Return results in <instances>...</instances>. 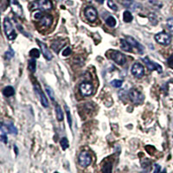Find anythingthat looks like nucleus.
<instances>
[{
  "label": "nucleus",
  "mask_w": 173,
  "mask_h": 173,
  "mask_svg": "<svg viewBox=\"0 0 173 173\" xmlns=\"http://www.w3.org/2000/svg\"><path fill=\"white\" fill-rule=\"evenodd\" d=\"M4 29H5V35L7 37V38L11 41L12 40H15L17 38V32L12 25V21L8 18H5V20H4Z\"/></svg>",
  "instance_id": "f257e3e1"
},
{
  "label": "nucleus",
  "mask_w": 173,
  "mask_h": 173,
  "mask_svg": "<svg viewBox=\"0 0 173 173\" xmlns=\"http://www.w3.org/2000/svg\"><path fill=\"white\" fill-rule=\"evenodd\" d=\"M32 10H40L42 12L50 11L52 9V3L50 0H36L31 4Z\"/></svg>",
  "instance_id": "f03ea898"
},
{
  "label": "nucleus",
  "mask_w": 173,
  "mask_h": 173,
  "mask_svg": "<svg viewBox=\"0 0 173 173\" xmlns=\"http://www.w3.org/2000/svg\"><path fill=\"white\" fill-rule=\"evenodd\" d=\"M109 57L111 58V60H113L115 63L119 65H124L126 62V58L125 55L118 50H110Z\"/></svg>",
  "instance_id": "7ed1b4c3"
},
{
  "label": "nucleus",
  "mask_w": 173,
  "mask_h": 173,
  "mask_svg": "<svg viewBox=\"0 0 173 173\" xmlns=\"http://www.w3.org/2000/svg\"><path fill=\"white\" fill-rule=\"evenodd\" d=\"M129 97H130V100L135 104H141L145 100L144 94L136 88H132L130 90Z\"/></svg>",
  "instance_id": "20e7f679"
},
{
  "label": "nucleus",
  "mask_w": 173,
  "mask_h": 173,
  "mask_svg": "<svg viewBox=\"0 0 173 173\" xmlns=\"http://www.w3.org/2000/svg\"><path fill=\"white\" fill-rule=\"evenodd\" d=\"M154 38H155V40L157 43L164 45V46H167L171 43V37L166 32H159V33L155 35Z\"/></svg>",
  "instance_id": "39448f33"
},
{
  "label": "nucleus",
  "mask_w": 173,
  "mask_h": 173,
  "mask_svg": "<svg viewBox=\"0 0 173 173\" xmlns=\"http://www.w3.org/2000/svg\"><path fill=\"white\" fill-rule=\"evenodd\" d=\"M78 162H79V164L81 166V167H88V165H90L91 162H92V157H91V155L88 151H83L80 153L79 155V157H78Z\"/></svg>",
  "instance_id": "423d86ee"
},
{
  "label": "nucleus",
  "mask_w": 173,
  "mask_h": 173,
  "mask_svg": "<svg viewBox=\"0 0 173 173\" xmlns=\"http://www.w3.org/2000/svg\"><path fill=\"white\" fill-rule=\"evenodd\" d=\"M80 92L83 96H90L94 92V86L89 82H83L80 85Z\"/></svg>",
  "instance_id": "0eeeda50"
},
{
  "label": "nucleus",
  "mask_w": 173,
  "mask_h": 173,
  "mask_svg": "<svg viewBox=\"0 0 173 173\" xmlns=\"http://www.w3.org/2000/svg\"><path fill=\"white\" fill-rule=\"evenodd\" d=\"M143 61H144V62H145V66L147 67V69H148L150 71H154V70H157L158 73H162V72H163L162 67H161L159 64H157V63H155V62H151V61L149 59V57H147V56H146V57L143 58Z\"/></svg>",
  "instance_id": "6e6552de"
},
{
  "label": "nucleus",
  "mask_w": 173,
  "mask_h": 173,
  "mask_svg": "<svg viewBox=\"0 0 173 173\" xmlns=\"http://www.w3.org/2000/svg\"><path fill=\"white\" fill-rule=\"evenodd\" d=\"M132 74L136 77V78H141L144 76L145 75V69L144 67L138 63V62H136L132 65Z\"/></svg>",
  "instance_id": "1a4fd4ad"
},
{
  "label": "nucleus",
  "mask_w": 173,
  "mask_h": 173,
  "mask_svg": "<svg viewBox=\"0 0 173 173\" xmlns=\"http://www.w3.org/2000/svg\"><path fill=\"white\" fill-rule=\"evenodd\" d=\"M84 14H85V17L88 18V20L90 22H94L97 19V16H98L97 11L92 6L87 7L84 11Z\"/></svg>",
  "instance_id": "9d476101"
},
{
  "label": "nucleus",
  "mask_w": 173,
  "mask_h": 173,
  "mask_svg": "<svg viewBox=\"0 0 173 173\" xmlns=\"http://www.w3.org/2000/svg\"><path fill=\"white\" fill-rule=\"evenodd\" d=\"M10 5L12 9V12L18 17L23 16V8L18 3V0H10Z\"/></svg>",
  "instance_id": "9b49d317"
},
{
  "label": "nucleus",
  "mask_w": 173,
  "mask_h": 173,
  "mask_svg": "<svg viewBox=\"0 0 173 173\" xmlns=\"http://www.w3.org/2000/svg\"><path fill=\"white\" fill-rule=\"evenodd\" d=\"M35 92L37 93V94L38 95L39 99H40V101H41V104L44 107H49V100L47 99V97L45 96V94H43V92L41 90L40 87L38 85H37L35 87Z\"/></svg>",
  "instance_id": "f8f14e48"
},
{
  "label": "nucleus",
  "mask_w": 173,
  "mask_h": 173,
  "mask_svg": "<svg viewBox=\"0 0 173 173\" xmlns=\"http://www.w3.org/2000/svg\"><path fill=\"white\" fill-rule=\"evenodd\" d=\"M37 43L39 44L40 46V49H41V51H42V54L43 55V56L48 60V61H50L52 58H53V56L52 54L50 53V51L49 50V48L47 47V45L42 42H40L39 40H37Z\"/></svg>",
  "instance_id": "ddd939ff"
},
{
  "label": "nucleus",
  "mask_w": 173,
  "mask_h": 173,
  "mask_svg": "<svg viewBox=\"0 0 173 173\" xmlns=\"http://www.w3.org/2000/svg\"><path fill=\"white\" fill-rule=\"evenodd\" d=\"M124 4V6L126 7L127 9H130L133 12H136L138 11V9L141 8L140 5L135 1H133V0H125V1L123 2Z\"/></svg>",
  "instance_id": "4468645a"
},
{
  "label": "nucleus",
  "mask_w": 173,
  "mask_h": 173,
  "mask_svg": "<svg viewBox=\"0 0 173 173\" xmlns=\"http://www.w3.org/2000/svg\"><path fill=\"white\" fill-rule=\"evenodd\" d=\"M126 41L131 44V46L132 47H134V48H136V49H138V51L140 52V54H142V52H143V47H142V45L138 43V42H137L133 37H126Z\"/></svg>",
  "instance_id": "2eb2a0df"
},
{
  "label": "nucleus",
  "mask_w": 173,
  "mask_h": 173,
  "mask_svg": "<svg viewBox=\"0 0 173 173\" xmlns=\"http://www.w3.org/2000/svg\"><path fill=\"white\" fill-rule=\"evenodd\" d=\"M41 20H40V23L43 26H45V27H49L53 23V18L50 16V15H44L43 17L40 18Z\"/></svg>",
  "instance_id": "dca6fc26"
},
{
  "label": "nucleus",
  "mask_w": 173,
  "mask_h": 173,
  "mask_svg": "<svg viewBox=\"0 0 173 173\" xmlns=\"http://www.w3.org/2000/svg\"><path fill=\"white\" fill-rule=\"evenodd\" d=\"M120 48L127 52H132V47L131 46V44L125 39H121L120 40Z\"/></svg>",
  "instance_id": "f3484780"
},
{
  "label": "nucleus",
  "mask_w": 173,
  "mask_h": 173,
  "mask_svg": "<svg viewBox=\"0 0 173 173\" xmlns=\"http://www.w3.org/2000/svg\"><path fill=\"white\" fill-rule=\"evenodd\" d=\"M3 94H4V95L6 96V97H11V96H12V95L15 94V89H14V88L12 87V86H7V87H5V88H4Z\"/></svg>",
  "instance_id": "a211bd4d"
},
{
  "label": "nucleus",
  "mask_w": 173,
  "mask_h": 173,
  "mask_svg": "<svg viewBox=\"0 0 173 173\" xmlns=\"http://www.w3.org/2000/svg\"><path fill=\"white\" fill-rule=\"evenodd\" d=\"M56 118L59 121H62L63 120V112L62 107H60V105L56 104Z\"/></svg>",
  "instance_id": "6ab92c4d"
},
{
  "label": "nucleus",
  "mask_w": 173,
  "mask_h": 173,
  "mask_svg": "<svg viewBox=\"0 0 173 173\" xmlns=\"http://www.w3.org/2000/svg\"><path fill=\"white\" fill-rule=\"evenodd\" d=\"M5 126H6L7 131H8L10 133H12V134H15V135L18 134V129H17V127H16V126H15L12 122H7L6 125H5Z\"/></svg>",
  "instance_id": "aec40b11"
},
{
  "label": "nucleus",
  "mask_w": 173,
  "mask_h": 173,
  "mask_svg": "<svg viewBox=\"0 0 173 173\" xmlns=\"http://www.w3.org/2000/svg\"><path fill=\"white\" fill-rule=\"evenodd\" d=\"M112 169H113V164L111 162H107L104 164L102 166V173H112Z\"/></svg>",
  "instance_id": "412c9836"
},
{
  "label": "nucleus",
  "mask_w": 173,
  "mask_h": 173,
  "mask_svg": "<svg viewBox=\"0 0 173 173\" xmlns=\"http://www.w3.org/2000/svg\"><path fill=\"white\" fill-rule=\"evenodd\" d=\"M63 43H62V41L56 40V41H55V42L51 44V48H52L56 52H59V50L62 49Z\"/></svg>",
  "instance_id": "4be33fe9"
},
{
  "label": "nucleus",
  "mask_w": 173,
  "mask_h": 173,
  "mask_svg": "<svg viewBox=\"0 0 173 173\" xmlns=\"http://www.w3.org/2000/svg\"><path fill=\"white\" fill-rule=\"evenodd\" d=\"M35 59H36V58H32V59L29 60V62H28V69H29V70H30L31 73L36 72V69H37V68H36V66H37V62H36Z\"/></svg>",
  "instance_id": "5701e85b"
},
{
  "label": "nucleus",
  "mask_w": 173,
  "mask_h": 173,
  "mask_svg": "<svg viewBox=\"0 0 173 173\" xmlns=\"http://www.w3.org/2000/svg\"><path fill=\"white\" fill-rule=\"evenodd\" d=\"M132 19H133V17H132V13L130 12L126 11V12H124V14H123V20H124V22L130 23V22L132 21Z\"/></svg>",
  "instance_id": "b1692460"
},
{
  "label": "nucleus",
  "mask_w": 173,
  "mask_h": 173,
  "mask_svg": "<svg viewBox=\"0 0 173 173\" xmlns=\"http://www.w3.org/2000/svg\"><path fill=\"white\" fill-rule=\"evenodd\" d=\"M106 24L110 26V27H114L116 25V20L113 17H108L107 19H106Z\"/></svg>",
  "instance_id": "393cba45"
},
{
  "label": "nucleus",
  "mask_w": 173,
  "mask_h": 173,
  "mask_svg": "<svg viewBox=\"0 0 173 173\" xmlns=\"http://www.w3.org/2000/svg\"><path fill=\"white\" fill-rule=\"evenodd\" d=\"M45 90H46V92H47V94H49V97L51 99V100H53V101H55V94H54V91H53V89L50 88V87H49V86H45Z\"/></svg>",
  "instance_id": "a878e982"
},
{
  "label": "nucleus",
  "mask_w": 173,
  "mask_h": 173,
  "mask_svg": "<svg viewBox=\"0 0 173 173\" xmlns=\"http://www.w3.org/2000/svg\"><path fill=\"white\" fill-rule=\"evenodd\" d=\"M61 146H62V150H66V149H68L69 148V140H68V138H62V139H61Z\"/></svg>",
  "instance_id": "bb28decb"
},
{
  "label": "nucleus",
  "mask_w": 173,
  "mask_h": 173,
  "mask_svg": "<svg viewBox=\"0 0 173 173\" xmlns=\"http://www.w3.org/2000/svg\"><path fill=\"white\" fill-rule=\"evenodd\" d=\"M30 56L33 58H38L40 56V51L37 49H32L30 51Z\"/></svg>",
  "instance_id": "cd10ccee"
},
{
  "label": "nucleus",
  "mask_w": 173,
  "mask_h": 173,
  "mask_svg": "<svg viewBox=\"0 0 173 173\" xmlns=\"http://www.w3.org/2000/svg\"><path fill=\"white\" fill-rule=\"evenodd\" d=\"M65 110H66V113H67V117H68V122L69 126H72V118H71V114H70V111L69 109V107L67 106H65Z\"/></svg>",
  "instance_id": "c85d7f7f"
},
{
  "label": "nucleus",
  "mask_w": 173,
  "mask_h": 173,
  "mask_svg": "<svg viewBox=\"0 0 173 173\" xmlns=\"http://www.w3.org/2000/svg\"><path fill=\"white\" fill-rule=\"evenodd\" d=\"M111 84L114 87V88H120L123 84V81L121 80H113Z\"/></svg>",
  "instance_id": "c756f323"
},
{
  "label": "nucleus",
  "mask_w": 173,
  "mask_h": 173,
  "mask_svg": "<svg viewBox=\"0 0 173 173\" xmlns=\"http://www.w3.org/2000/svg\"><path fill=\"white\" fill-rule=\"evenodd\" d=\"M13 56H14V51H13V50L12 48H10L9 50L5 53V58L7 60H9V59L12 58Z\"/></svg>",
  "instance_id": "7c9ffc66"
},
{
  "label": "nucleus",
  "mask_w": 173,
  "mask_h": 173,
  "mask_svg": "<svg viewBox=\"0 0 173 173\" xmlns=\"http://www.w3.org/2000/svg\"><path fill=\"white\" fill-rule=\"evenodd\" d=\"M107 5H108L109 8H111L113 11H117L118 10L117 5L114 4V2L113 1V0H107Z\"/></svg>",
  "instance_id": "2f4dec72"
},
{
  "label": "nucleus",
  "mask_w": 173,
  "mask_h": 173,
  "mask_svg": "<svg viewBox=\"0 0 173 173\" xmlns=\"http://www.w3.org/2000/svg\"><path fill=\"white\" fill-rule=\"evenodd\" d=\"M166 24H167V27L169 28V30L171 31H173V18H169V19L167 20Z\"/></svg>",
  "instance_id": "473e14b6"
},
{
  "label": "nucleus",
  "mask_w": 173,
  "mask_h": 173,
  "mask_svg": "<svg viewBox=\"0 0 173 173\" xmlns=\"http://www.w3.org/2000/svg\"><path fill=\"white\" fill-rule=\"evenodd\" d=\"M71 54V49L69 47H67L63 51H62V56H69Z\"/></svg>",
  "instance_id": "72a5a7b5"
},
{
  "label": "nucleus",
  "mask_w": 173,
  "mask_h": 173,
  "mask_svg": "<svg viewBox=\"0 0 173 173\" xmlns=\"http://www.w3.org/2000/svg\"><path fill=\"white\" fill-rule=\"evenodd\" d=\"M161 172V166L157 164H154V172L153 173H160Z\"/></svg>",
  "instance_id": "f704fd0d"
},
{
  "label": "nucleus",
  "mask_w": 173,
  "mask_h": 173,
  "mask_svg": "<svg viewBox=\"0 0 173 173\" xmlns=\"http://www.w3.org/2000/svg\"><path fill=\"white\" fill-rule=\"evenodd\" d=\"M1 140H2L5 144H7V143H8L7 136L5 135V133L4 132H2V134H1Z\"/></svg>",
  "instance_id": "c9c22d12"
},
{
  "label": "nucleus",
  "mask_w": 173,
  "mask_h": 173,
  "mask_svg": "<svg viewBox=\"0 0 173 173\" xmlns=\"http://www.w3.org/2000/svg\"><path fill=\"white\" fill-rule=\"evenodd\" d=\"M168 64H169V66H170V68L173 69V56H170V57L168 59Z\"/></svg>",
  "instance_id": "e433bc0d"
},
{
  "label": "nucleus",
  "mask_w": 173,
  "mask_h": 173,
  "mask_svg": "<svg viewBox=\"0 0 173 173\" xmlns=\"http://www.w3.org/2000/svg\"><path fill=\"white\" fill-rule=\"evenodd\" d=\"M97 2H99L100 4H103L104 3V0H96Z\"/></svg>",
  "instance_id": "4c0bfd02"
},
{
  "label": "nucleus",
  "mask_w": 173,
  "mask_h": 173,
  "mask_svg": "<svg viewBox=\"0 0 173 173\" xmlns=\"http://www.w3.org/2000/svg\"><path fill=\"white\" fill-rule=\"evenodd\" d=\"M14 148H15V150H16V154L18 155V148H17V146H16V145H14Z\"/></svg>",
  "instance_id": "58836bf2"
},
{
  "label": "nucleus",
  "mask_w": 173,
  "mask_h": 173,
  "mask_svg": "<svg viewBox=\"0 0 173 173\" xmlns=\"http://www.w3.org/2000/svg\"><path fill=\"white\" fill-rule=\"evenodd\" d=\"M160 173H167V172H166V170H163V171H161Z\"/></svg>",
  "instance_id": "ea45409f"
},
{
  "label": "nucleus",
  "mask_w": 173,
  "mask_h": 173,
  "mask_svg": "<svg viewBox=\"0 0 173 173\" xmlns=\"http://www.w3.org/2000/svg\"><path fill=\"white\" fill-rule=\"evenodd\" d=\"M54 173H59V172H57V171H56V172H54Z\"/></svg>",
  "instance_id": "a19ab883"
}]
</instances>
